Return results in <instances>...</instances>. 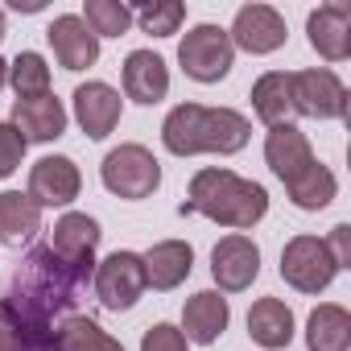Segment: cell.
<instances>
[{
  "label": "cell",
  "mask_w": 351,
  "mask_h": 351,
  "mask_svg": "<svg viewBox=\"0 0 351 351\" xmlns=\"http://www.w3.org/2000/svg\"><path fill=\"white\" fill-rule=\"evenodd\" d=\"M87 281L91 277L58 261L50 244L29 248L0 289V326L17 339L21 351H58V326L71 318Z\"/></svg>",
  "instance_id": "1"
},
{
  "label": "cell",
  "mask_w": 351,
  "mask_h": 351,
  "mask_svg": "<svg viewBox=\"0 0 351 351\" xmlns=\"http://www.w3.org/2000/svg\"><path fill=\"white\" fill-rule=\"evenodd\" d=\"M182 215H203V219L244 236L269 215V191L252 178H240V173L223 169V165H207L191 178Z\"/></svg>",
  "instance_id": "2"
},
{
  "label": "cell",
  "mask_w": 351,
  "mask_h": 351,
  "mask_svg": "<svg viewBox=\"0 0 351 351\" xmlns=\"http://www.w3.org/2000/svg\"><path fill=\"white\" fill-rule=\"evenodd\" d=\"M252 120L236 108H207V104H178L161 120V145L173 157L219 153L232 157L248 145Z\"/></svg>",
  "instance_id": "3"
},
{
  "label": "cell",
  "mask_w": 351,
  "mask_h": 351,
  "mask_svg": "<svg viewBox=\"0 0 351 351\" xmlns=\"http://www.w3.org/2000/svg\"><path fill=\"white\" fill-rule=\"evenodd\" d=\"M99 182H104L108 195L128 199V203H141V199H149L161 186V161L153 157V149L128 141V145L112 149L99 161Z\"/></svg>",
  "instance_id": "4"
},
{
  "label": "cell",
  "mask_w": 351,
  "mask_h": 351,
  "mask_svg": "<svg viewBox=\"0 0 351 351\" xmlns=\"http://www.w3.org/2000/svg\"><path fill=\"white\" fill-rule=\"evenodd\" d=\"M232 62H236V46H232V38H228L223 25L203 21V25L186 29V38L178 42V66L195 83H219V79H228Z\"/></svg>",
  "instance_id": "5"
},
{
  "label": "cell",
  "mask_w": 351,
  "mask_h": 351,
  "mask_svg": "<svg viewBox=\"0 0 351 351\" xmlns=\"http://www.w3.org/2000/svg\"><path fill=\"white\" fill-rule=\"evenodd\" d=\"M91 285H95V298L104 310L112 314H124L141 302V293L149 289L145 285V265H141V252H128V248H116L112 256L95 261V273H91Z\"/></svg>",
  "instance_id": "6"
},
{
  "label": "cell",
  "mask_w": 351,
  "mask_h": 351,
  "mask_svg": "<svg viewBox=\"0 0 351 351\" xmlns=\"http://www.w3.org/2000/svg\"><path fill=\"white\" fill-rule=\"evenodd\" d=\"M339 277L335 256L326 252V244L318 236H293L281 248V281L298 293H322L330 289V281Z\"/></svg>",
  "instance_id": "7"
},
{
  "label": "cell",
  "mask_w": 351,
  "mask_h": 351,
  "mask_svg": "<svg viewBox=\"0 0 351 351\" xmlns=\"http://www.w3.org/2000/svg\"><path fill=\"white\" fill-rule=\"evenodd\" d=\"M293 112L310 120H347V87L330 66H310L289 75Z\"/></svg>",
  "instance_id": "8"
},
{
  "label": "cell",
  "mask_w": 351,
  "mask_h": 351,
  "mask_svg": "<svg viewBox=\"0 0 351 351\" xmlns=\"http://www.w3.org/2000/svg\"><path fill=\"white\" fill-rule=\"evenodd\" d=\"M211 277L219 285V293H244L252 289V281L261 277V248L252 236H223L211 248Z\"/></svg>",
  "instance_id": "9"
},
{
  "label": "cell",
  "mask_w": 351,
  "mask_h": 351,
  "mask_svg": "<svg viewBox=\"0 0 351 351\" xmlns=\"http://www.w3.org/2000/svg\"><path fill=\"white\" fill-rule=\"evenodd\" d=\"M83 191V173L66 153H50L42 161L29 165V199L46 211V207H71Z\"/></svg>",
  "instance_id": "10"
},
{
  "label": "cell",
  "mask_w": 351,
  "mask_h": 351,
  "mask_svg": "<svg viewBox=\"0 0 351 351\" xmlns=\"http://www.w3.org/2000/svg\"><path fill=\"white\" fill-rule=\"evenodd\" d=\"M99 240H104V232H99V219L95 215L66 211L54 223V232H50V252L58 261H66L71 269H79V273L91 277L95 273V248H99Z\"/></svg>",
  "instance_id": "11"
},
{
  "label": "cell",
  "mask_w": 351,
  "mask_h": 351,
  "mask_svg": "<svg viewBox=\"0 0 351 351\" xmlns=\"http://www.w3.org/2000/svg\"><path fill=\"white\" fill-rule=\"evenodd\" d=\"M228 38H232L236 50L261 58V54H273V50L285 46L289 25H285V17H281L273 5H244V9L236 13V21H232Z\"/></svg>",
  "instance_id": "12"
},
{
  "label": "cell",
  "mask_w": 351,
  "mask_h": 351,
  "mask_svg": "<svg viewBox=\"0 0 351 351\" xmlns=\"http://www.w3.org/2000/svg\"><path fill=\"white\" fill-rule=\"evenodd\" d=\"M71 99H75V120H79V128H83L91 141H104V136L116 132V124H120V116H124V99H120L116 87L91 79V83H79Z\"/></svg>",
  "instance_id": "13"
},
{
  "label": "cell",
  "mask_w": 351,
  "mask_h": 351,
  "mask_svg": "<svg viewBox=\"0 0 351 351\" xmlns=\"http://www.w3.org/2000/svg\"><path fill=\"white\" fill-rule=\"evenodd\" d=\"M46 42H50V50H54L62 71H87V66L99 62V38L87 29V21L79 13L54 17L50 29H46Z\"/></svg>",
  "instance_id": "14"
},
{
  "label": "cell",
  "mask_w": 351,
  "mask_h": 351,
  "mask_svg": "<svg viewBox=\"0 0 351 351\" xmlns=\"http://www.w3.org/2000/svg\"><path fill=\"white\" fill-rule=\"evenodd\" d=\"M306 38L322 62H347L351 58V5H318L306 17Z\"/></svg>",
  "instance_id": "15"
},
{
  "label": "cell",
  "mask_w": 351,
  "mask_h": 351,
  "mask_svg": "<svg viewBox=\"0 0 351 351\" xmlns=\"http://www.w3.org/2000/svg\"><path fill=\"white\" fill-rule=\"evenodd\" d=\"M66 108L62 99L50 91V95H38V99H13V116L9 124L21 132L25 145H50L66 132Z\"/></svg>",
  "instance_id": "16"
},
{
  "label": "cell",
  "mask_w": 351,
  "mask_h": 351,
  "mask_svg": "<svg viewBox=\"0 0 351 351\" xmlns=\"http://www.w3.org/2000/svg\"><path fill=\"white\" fill-rule=\"evenodd\" d=\"M228 322H232L228 298H223L219 289H199V293L186 298V306H182V326H178V330L186 335V343L211 347V343H219V335L228 330Z\"/></svg>",
  "instance_id": "17"
},
{
  "label": "cell",
  "mask_w": 351,
  "mask_h": 351,
  "mask_svg": "<svg viewBox=\"0 0 351 351\" xmlns=\"http://www.w3.org/2000/svg\"><path fill=\"white\" fill-rule=\"evenodd\" d=\"M120 79H124V95H128L132 104L153 108V104H161V99L169 95V66H165V58L153 54V50H132V54L124 58Z\"/></svg>",
  "instance_id": "18"
},
{
  "label": "cell",
  "mask_w": 351,
  "mask_h": 351,
  "mask_svg": "<svg viewBox=\"0 0 351 351\" xmlns=\"http://www.w3.org/2000/svg\"><path fill=\"white\" fill-rule=\"evenodd\" d=\"M141 265H145V285L153 289H178L191 269H195V248L186 240H157L149 252H141Z\"/></svg>",
  "instance_id": "19"
},
{
  "label": "cell",
  "mask_w": 351,
  "mask_h": 351,
  "mask_svg": "<svg viewBox=\"0 0 351 351\" xmlns=\"http://www.w3.org/2000/svg\"><path fill=\"white\" fill-rule=\"evenodd\" d=\"M310 161H314V145H310V136L298 124L269 128V136H265V165L277 173L281 182H289L293 173H302Z\"/></svg>",
  "instance_id": "20"
},
{
  "label": "cell",
  "mask_w": 351,
  "mask_h": 351,
  "mask_svg": "<svg viewBox=\"0 0 351 351\" xmlns=\"http://www.w3.org/2000/svg\"><path fill=\"white\" fill-rule=\"evenodd\" d=\"M252 112L265 128H281L293 124V87H289V71H265L252 83Z\"/></svg>",
  "instance_id": "21"
},
{
  "label": "cell",
  "mask_w": 351,
  "mask_h": 351,
  "mask_svg": "<svg viewBox=\"0 0 351 351\" xmlns=\"http://www.w3.org/2000/svg\"><path fill=\"white\" fill-rule=\"evenodd\" d=\"M248 335L265 351H285L293 343V310L281 298H256L248 310Z\"/></svg>",
  "instance_id": "22"
},
{
  "label": "cell",
  "mask_w": 351,
  "mask_h": 351,
  "mask_svg": "<svg viewBox=\"0 0 351 351\" xmlns=\"http://www.w3.org/2000/svg\"><path fill=\"white\" fill-rule=\"evenodd\" d=\"M42 232V207L25 191H5L0 195V244L5 248H25Z\"/></svg>",
  "instance_id": "23"
},
{
  "label": "cell",
  "mask_w": 351,
  "mask_h": 351,
  "mask_svg": "<svg viewBox=\"0 0 351 351\" xmlns=\"http://www.w3.org/2000/svg\"><path fill=\"white\" fill-rule=\"evenodd\" d=\"M306 347L310 351H347L351 347V314L339 302H322L306 318Z\"/></svg>",
  "instance_id": "24"
},
{
  "label": "cell",
  "mask_w": 351,
  "mask_h": 351,
  "mask_svg": "<svg viewBox=\"0 0 351 351\" xmlns=\"http://www.w3.org/2000/svg\"><path fill=\"white\" fill-rule=\"evenodd\" d=\"M285 195H289V203H293L298 211H322V207L335 203L339 182H335L330 165H322V161L314 157L302 173H293V178L285 182Z\"/></svg>",
  "instance_id": "25"
},
{
  "label": "cell",
  "mask_w": 351,
  "mask_h": 351,
  "mask_svg": "<svg viewBox=\"0 0 351 351\" xmlns=\"http://www.w3.org/2000/svg\"><path fill=\"white\" fill-rule=\"evenodd\" d=\"M58 351H124L120 339H112L95 318L87 314H71L58 326Z\"/></svg>",
  "instance_id": "26"
},
{
  "label": "cell",
  "mask_w": 351,
  "mask_h": 351,
  "mask_svg": "<svg viewBox=\"0 0 351 351\" xmlns=\"http://www.w3.org/2000/svg\"><path fill=\"white\" fill-rule=\"evenodd\" d=\"M128 9H132V21L153 38H173L186 21L182 0H141V5H128Z\"/></svg>",
  "instance_id": "27"
},
{
  "label": "cell",
  "mask_w": 351,
  "mask_h": 351,
  "mask_svg": "<svg viewBox=\"0 0 351 351\" xmlns=\"http://www.w3.org/2000/svg\"><path fill=\"white\" fill-rule=\"evenodd\" d=\"M9 87L17 91V99H38L50 95V66L38 50H21L9 62Z\"/></svg>",
  "instance_id": "28"
},
{
  "label": "cell",
  "mask_w": 351,
  "mask_h": 351,
  "mask_svg": "<svg viewBox=\"0 0 351 351\" xmlns=\"http://www.w3.org/2000/svg\"><path fill=\"white\" fill-rule=\"evenodd\" d=\"M83 21L95 38H124L132 25V9L120 0H87L83 5Z\"/></svg>",
  "instance_id": "29"
},
{
  "label": "cell",
  "mask_w": 351,
  "mask_h": 351,
  "mask_svg": "<svg viewBox=\"0 0 351 351\" xmlns=\"http://www.w3.org/2000/svg\"><path fill=\"white\" fill-rule=\"evenodd\" d=\"M25 141H21V132L9 124V120H0V182L5 178H13V173L21 169V161H25Z\"/></svg>",
  "instance_id": "30"
},
{
  "label": "cell",
  "mask_w": 351,
  "mask_h": 351,
  "mask_svg": "<svg viewBox=\"0 0 351 351\" xmlns=\"http://www.w3.org/2000/svg\"><path fill=\"white\" fill-rule=\"evenodd\" d=\"M141 351H191V343H186V335L173 322H153L141 335Z\"/></svg>",
  "instance_id": "31"
},
{
  "label": "cell",
  "mask_w": 351,
  "mask_h": 351,
  "mask_svg": "<svg viewBox=\"0 0 351 351\" xmlns=\"http://www.w3.org/2000/svg\"><path fill=\"white\" fill-rule=\"evenodd\" d=\"M322 244H326V252L335 256L339 269H351V223H335Z\"/></svg>",
  "instance_id": "32"
},
{
  "label": "cell",
  "mask_w": 351,
  "mask_h": 351,
  "mask_svg": "<svg viewBox=\"0 0 351 351\" xmlns=\"http://www.w3.org/2000/svg\"><path fill=\"white\" fill-rule=\"evenodd\" d=\"M0 351H21V347H17V339H13L5 326H0Z\"/></svg>",
  "instance_id": "33"
},
{
  "label": "cell",
  "mask_w": 351,
  "mask_h": 351,
  "mask_svg": "<svg viewBox=\"0 0 351 351\" xmlns=\"http://www.w3.org/2000/svg\"><path fill=\"white\" fill-rule=\"evenodd\" d=\"M5 83H9V62L0 58V91H5Z\"/></svg>",
  "instance_id": "34"
},
{
  "label": "cell",
  "mask_w": 351,
  "mask_h": 351,
  "mask_svg": "<svg viewBox=\"0 0 351 351\" xmlns=\"http://www.w3.org/2000/svg\"><path fill=\"white\" fill-rule=\"evenodd\" d=\"M5 34H9V21H5V9H0V42H5Z\"/></svg>",
  "instance_id": "35"
}]
</instances>
